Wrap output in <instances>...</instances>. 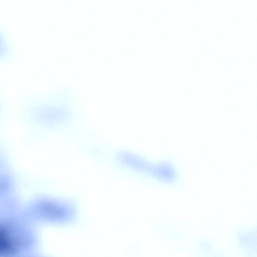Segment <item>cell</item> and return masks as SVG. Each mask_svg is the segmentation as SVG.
Instances as JSON below:
<instances>
[{
  "label": "cell",
  "instance_id": "1",
  "mask_svg": "<svg viewBox=\"0 0 257 257\" xmlns=\"http://www.w3.org/2000/svg\"><path fill=\"white\" fill-rule=\"evenodd\" d=\"M118 159L128 168L150 175L164 182H173L177 178L176 169L167 163H151L128 152L120 153Z\"/></svg>",
  "mask_w": 257,
  "mask_h": 257
}]
</instances>
